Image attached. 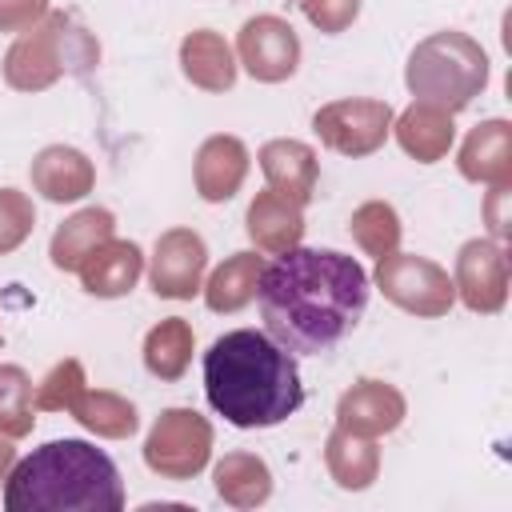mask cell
<instances>
[{"instance_id": "1", "label": "cell", "mask_w": 512, "mask_h": 512, "mask_svg": "<svg viewBox=\"0 0 512 512\" xmlns=\"http://www.w3.org/2000/svg\"><path fill=\"white\" fill-rule=\"evenodd\" d=\"M264 332L292 356L332 352L368 308V272L336 248H288L256 280Z\"/></svg>"}, {"instance_id": "2", "label": "cell", "mask_w": 512, "mask_h": 512, "mask_svg": "<svg viewBox=\"0 0 512 512\" xmlns=\"http://www.w3.org/2000/svg\"><path fill=\"white\" fill-rule=\"evenodd\" d=\"M208 404L236 428H272L304 404L296 356L268 332L232 328L204 352Z\"/></svg>"}, {"instance_id": "3", "label": "cell", "mask_w": 512, "mask_h": 512, "mask_svg": "<svg viewBox=\"0 0 512 512\" xmlns=\"http://www.w3.org/2000/svg\"><path fill=\"white\" fill-rule=\"evenodd\" d=\"M8 512H120L124 484L112 456L88 440L32 448L4 484Z\"/></svg>"}]
</instances>
